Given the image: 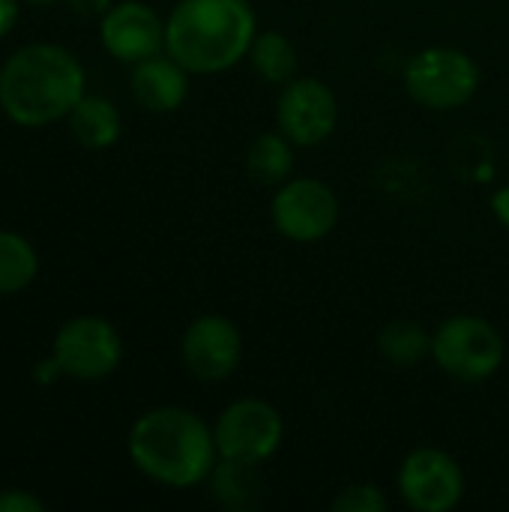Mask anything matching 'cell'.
I'll return each instance as SVG.
<instances>
[{"label":"cell","instance_id":"cell-10","mask_svg":"<svg viewBox=\"0 0 509 512\" xmlns=\"http://www.w3.org/2000/svg\"><path fill=\"white\" fill-rule=\"evenodd\" d=\"M339 126V99L321 78L297 75L282 84L276 99V129L285 132L294 147H318Z\"/></svg>","mask_w":509,"mask_h":512},{"label":"cell","instance_id":"cell-25","mask_svg":"<svg viewBox=\"0 0 509 512\" xmlns=\"http://www.w3.org/2000/svg\"><path fill=\"white\" fill-rule=\"evenodd\" d=\"M492 213H495V219L509 231V183L507 186H501V189L492 195Z\"/></svg>","mask_w":509,"mask_h":512},{"label":"cell","instance_id":"cell-4","mask_svg":"<svg viewBox=\"0 0 509 512\" xmlns=\"http://www.w3.org/2000/svg\"><path fill=\"white\" fill-rule=\"evenodd\" d=\"M432 360L453 381L483 384L501 372L507 342L483 315H450L432 333Z\"/></svg>","mask_w":509,"mask_h":512},{"label":"cell","instance_id":"cell-16","mask_svg":"<svg viewBox=\"0 0 509 512\" xmlns=\"http://www.w3.org/2000/svg\"><path fill=\"white\" fill-rule=\"evenodd\" d=\"M246 60L261 81L276 84V87L297 78V66H300L294 42L282 30H258L249 45Z\"/></svg>","mask_w":509,"mask_h":512},{"label":"cell","instance_id":"cell-14","mask_svg":"<svg viewBox=\"0 0 509 512\" xmlns=\"http://www.w3.org/2000/svg\"><path fill=\"white\" fill-rule=\"evenodd\" d=\"M66 123H69L72 138L84 150H108L117 144L123 132V117L117 105H111V99L96 96V93H84L78 105L69 111Z\"/></svg>","mask_w":509,"mask_h":512},{"label":"cell","instance_id":"cell-24","mask_svg":"<svg viewBox=\"0 0 509 512\" xmlns=\"http://www.w3.org/2000/svg\"><path fill=\"white\" fill-rule=\"evenodd\" d=\"M18 24V0H0V39L12 33Z\"/></svg>","mask_w":509,"mask_h":512},{"label":"cell","instance_id":"cell-26","mask_svg":"<svg viewBox=\"0 0 509 512\" xmlns=\"http://www.w3.org/2000/svg\"><path fill=\"white\" fill-rule=\"evenodd\" d=\"M24 3H30V6H54L57 0H24Z\"/></svg>","mask_w":509,"mask_h":512},{"label":"cell","instance_id":"cell-5","mask_svg":"<svg viewBox=\"0 0 509 512\" xmlns=\"http://www.w3.org/2000/svg\"><path fill=\"white\" fill-rule=\"evenodd\" d=\"M402 81L417 105L429 111H456L477 96L483 72L468 51L453 45H429L405 63Z\"/></svg>","mask_w":509,"mask_h":512},{"label":"cell","instance_id":"cell-7","mask_svg":"<svg viewBox=\"0 0 509 512\" xmlns=\"http://www.w3.org/2000/svg\"><path fill=\"white\" fill-rule=\"evenodd\" d=\"M51 357L57 360L63 378L102 381L117 372L123 360V339L108 318L78 315L54 333Z\"/></svg>","mask_w":509,"mask_h":512},{"label":"cell","instance_id":"cell-21","mask_svg":"<svg viewBox=\"0 0 509 512\" xmlns=\"http://www.w3.org/2000/svg\"><path fill=\"white\" fill-rule=\"evenodd\" d=\"M45 501L27 489H3L0 492V512H42Z\"/></svg>","mask_w":509,"mask_h":512},{"label":"cell","instance_id":"cell-23","mask_svg":"<svg viewBox=\"0 0 509 512\" xmlns=\"http://www.w3.org/2000/svg\"><path fill=\"white\" fill-rule=\"evenodd\" d=\"M57 378H63V372H60V366H57L54 357H48V360H42V363L33 366V381H36V384L48 387V384H54Z\"/></svg>","mask_w":509,"mask_h":512},{"label":"cell","instance_id":"cell-2","mask_svg":"<svg viewBox=\"0 0 509 512\" xmlns=\"http://www.w3.org/2000/svg\"><path fill=\"white\" fill-rule=\"evenodd\" d=\"M126 453L147 480L165 489H195L219 462L213 426L180 405L144 411L129 429Z\"/></svg>","mask_w":509,"mask_h":512},{"label":"cell","instance_id":"cell-11","mask_svg":"<svg viewBox=\"0 0 509 512\" xmlns=\"http://www.w3.org/2000/svg\"><path fill=\"white\" fill-rule=\"evenodd\" d=\"M183 369L201 384L228 381L243 360V333L225 315H198L180 339Z\"/></svg>","mask_w":509,"mask_h":512},{"label":"cell","instance_id":"cell-20","mask_svg":"<svg viewBox=\"0 0 509 512\" xmlns=\"http://www.w3.org/2000/svg\"><path fill=\"white\" fill-rule=\"evenodd\" d=\"M333 512H387L390 501L384 495V489L378 483H351L345 486L333 501H330Z\"/></svg>","mask_w":509,"mask_h":512},{"label":"cell","instance_id":"cell-6","mask_svg":"<svg viewBox=\"0 0 509 512\" xmlns=\"http://www.w3.org/2000/svg\"><path fill=\"white\" fill-rule=\"evenodd\" d=\"M213 438L219 459L258 468L279 453L285 438V420L279 408L267 399L246 396L222 408L213 423Z\"/></svg>","mask_w":509,"mask_h":512},{"label":"cell","instance_id":"cell-9","mask_svg":"<svg viewBox=\"0 0 509 512\" xmlns=\"http://www.w3.org/2000/svg\"><path fill=\"white\" fill-rule=\"evenodd\" d=\"M396 489L408 510L450 512L465 498V471L447 450L417 447L402 459Z\"/></svg>","mask_w":509,"mask_h":512},{"label":"cell","instance_id":"cell-18","mask_svg":"<svg viewBox=\"0 0 509 512\" xmlns=\"http://www.w3.org/2000/svg\"><path fill=\"white\" fill-rule=\"evenodd\" d=\"M39 276V255L33 243L15 231L0 228V297L21 294Z\"/></svg>","mask_w":509,"mask_h":512},{"label":"cell","instance_id":"cell-19","mask_svg":"<svg viewBox=\"0 0 509 512\" xmlns=\"http://www.w3.org/2000/svg\"><path fill=\"white\" fill-rule=\"evenodd\" d=\"M207 483H210V489H213V498H216L222 507L246 510V507L255 504L252 498H255V492H258V480H255V468H252V465H237V462L219 459Z\"/></svg>","mask_w":509,"mask_h":512},{"label":"cell","instance_id":"cell-15","mask_svg":"<svg viewBox=\"0 0 509 512\" xmlns=\"http://www.w3.org/2000/svg\"><path fill=\"white\" fill-rule=\"evenodd\" d=\"M246 171L258 186H282L294 177V141L285 132H261L246 150Z\"/></svg>","mask_w":509,"mask_h":512},{"label":"cell","instance_id":"cell-8","mask_svg":"<svg viewBox=\"0 0 509 512\" xmlns=\"http://www.w3.org/2000/svg\"><path fill=\"white\" fill-rule=\"evenodd\" d=\"M270 222L291 243H318L339 225V195L318 177H288L273 192Z\"/></svg>","mask_w":509,"mask_h":512},{"label":"cell","instance_id":"cell-12","mask_svg":"<svg viewBox=\"0 0 509 512\" xmlns=\"http://www.w3.org/2000/svg\"><path fill=\"white\" fill-rule=\"evenodd\" d=\"M102 48L126 66L165 51V18L144 0H117L99 18Z\"/></svg>","mask_w":509,"mask_h":512},{"label":"cell","instance_id":"cell-1","mask_svg":"<svg viewBox=\"0 0 509 512\" xmlns=\"http://www.w3.org/2000/svg\"><path fill=\"white\" fill-rule=\"evenodd\" d=\"M84 93L81 60L57 42H27L0 66V111L24 129L66 120Z\"/></svg>","mask_w":509,"mask_h":512},{"label":"cell","instance_id":"cell-13","mask_svg":"<svg viewBox=\"0 0 509 512\" xmlns=\"http://www.w3.org/2000/svg\"><path fill=\"white\" fill-rule=\"evenodd\" d=\"M189 75L192 72L186 66H180L168 51H162L132 66L129 90L144 111L171 114L189 96Z\"/></svg>","mask_w":509,"mask_h":512},{"label":"cell","instance_id":"cell-3","mask_svg":"<svg viewBox=\"0 0 509 512\" xmlns=\"http://www.w3.org/2000/svg\"><path fill=\"white\" fill-rule=\"evenodd\" d=\"M255 33L249 0H177L165 18V51L192 75H219L246 60Z\"/></svg>","mask_w":509,"mask_h":512},{"label":"cell","instance_id":"cell-22","mask_svg":"<svg viewBox=\"0 0 509 512\" xmlns=\"http://www.w3.org/2000/svg\"><path fill=\"white\" fill-rule=\"evenodd\" d=\"M114 0H66V6L81 18H102Z\"/></svg>","mask_w":509,"mask_h":512},{"label":"cell","instance_id":"cell-17","mask_svg":"<svg viewBox=\"0 0 509 512\" xmlns=\"http://www.w3.org/2000/svg\"><path fill=\"white\" fill-rule=\"evenodd\" d=\"M378 354L384 363H390L396 369L420 366L426 357H432V333L411 318H396L381 327Z\"/></svg>","mask_w":509,"mask_h":512}]
</instances>
